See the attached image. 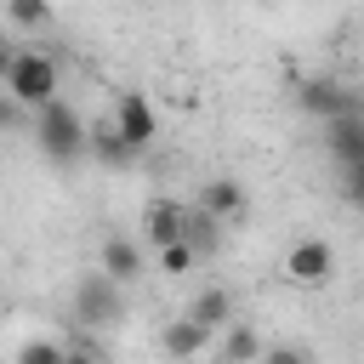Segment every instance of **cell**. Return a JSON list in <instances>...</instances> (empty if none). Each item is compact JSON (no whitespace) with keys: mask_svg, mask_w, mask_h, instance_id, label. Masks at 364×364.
<instances>
[{"mask_svg":"<svg viewBox=\"0 0 364 364\" xmlns=\"http://www.w3.org/2000/svg\"><path fill=\"white\" fill-rule=\"evenodd\" d=\"M28 131H34V142H40V154L51 165H80L85 159V119H80V108L68 97H51L46 108H34Z\"/></svg>","mask_w":364,"mask_h":364,"instance_id":"obj_1","label":"cell"},{"mask_svg":"<svg viewBox=\"0 0 364 364\" xmlns=\"http://www.w3.org/2000/svg\"><path fill=\"white\" fill-rule=\"evenodd\" d=\"M0 91H11L28 114L34 108H46L51 97H63L57 91V57L51 51H40V46H17V63H11V74H6V85Z\"/></svg>","mask_w":364,"mask_h":364,"instance_id":"obj_2","label":"cell"},{"mask_svg":"<svg viewBox=\"0 0 364 364\" xmlns=\"http://www.w3.org/2000/svg\"><path fill=\"white\" fill-rule=\"evenodd\" d=\"M119 318H125V284L108 279L102 267L80 273V284H74V324H85V330H114Z\"/></svg>","mask_w":364,"mask_h":364,"instance_id":"obj_3","label":"cell"},{"mask_svg":"<svg viewBox=\"0 0 364 364\" xmlns=\"http://www.w3.org/2000/svg\"><path fill=\"white\" fill-rule=\"evenodd\" d=\"M284 279H290L296 290H324V284L336 279V245L318 239V233L290 239V250H284Z\"/></svg>","mask_w":364,"mask_h":364,"instance_id":"obj_4","label":"cell"},{"mask_svg":"<svg viewBox=\"0 0 364 364\" xmlns=\"http://www.w3.org/2000/svg\"><path fill=\"white\" fill-rule=\"evenodd\" d=\"M296 108H301L307 119L330 125V119H341V114H358V108H364V97H358L353 85H341L336 74H313V80H301V85H296Z\"/></svg>","mask_w":364,"mask_h":364,"instance_id":"obj_5","label":"cell"},{"mask_svg":"<svg viewBox=\"0 0 364 364\" xmlns=\"http://www.w3.org/2000/svg\"><path fill=\"white\" fill-rule=\"evenodd\" d=\"M114 125H119V136L142 154V148H154V136H159V114H154V102L142 97V91H119L114 97Z\"/></svg>","mask_w":364,"mask_h":364,"instance_id":"obj_6","label":"cell"},{"mask_svg":"<svg viewBox=\"0 0 364 364\" xmlns=\"http://www.w3.org/2000/svg\"><path fill=\"white\" fill-rule=\"evenodd\" d=\"M85 159L102 165V171H131V165H136V148L119 136L114 114H97V119L85 125Z\"/></svg>","mask_w":364,"mask_h":364,"instance_id":"obj_7","label":"cell"},{"mask_svg":"<svg viewBox=\"0 0 364 364\" xmlns=\"http://www.w3.org/2000/svg\"><path fill=\"white\" fill-rule=\"evenodd\" d=\"M193 210H205V216H216L222 228H233V222H245L250 193H245V182H239V176H210V182L199 188V205H193Z\"/></svg>","mask_w":364,"mask_h":364,"instance_id":"obj_8","label":"cell"},{"mask_svg":"<svg viewBox=\"0 0 364 364\" xmlns=\"http://www.w3.org/2000/svg\"><path fill=\"white\" fill-rule=\"evenodd\" d=\"M188 216H193V205H182V199H154V205L142 210V239H148L154 250H165V245L188 239Z\"/></svg>","mask_w":364,"mask_h":364,"instance_id":"obj_9","label":"cell"},{"mask_svg":"<svg viewBox=\"0 0 364 364\" xmlns=\"http://www.w3.org/2000/svg\"><path fill=\"white\" fill-rule=\"evenodd\" d=\"M205 347H216V336H210V330H205L199 318H188V313L165 318V330H159V353H165V358L188 364V358H199Z\"/></svg>","mask_w":364,"mask_h":364,"instance_id":"obj_10","label":"cell"},{"mask_svg":"<svg viewBox=\"0 0 364 364\" xmlns=\"http://www.w3.org/2000/svg\"><path fill=\"white\" fill-rule=\"evenodd\" d=\"M182 313H188V318H199L210 336H222L228 324H239V296H233L228 284H205V290H199Z\"/></svg>","mask_w":364,"mask_h":364,"instance_id":"obj_11","label":"cell"},{"mask_svg":"<svg viewBox=\"0 0 364 364\" xmlns=\"http://www.w3.org/2000/svg\"><path fill=\"white\" fill-rule=\"evenodd\" d=\"M324 131V154L347 171V165H364V108L358 114H341V119H330V125H318Z\"/></svg>","mask_w":364,"mask_h":364,"instance_id":"obj_12","label":"cell"},{"mask_svg":"<svg viewBox=\"0 0 364 364\" xmlns=\"http://www.w3.org/2000/svg\"><path fill=\"white\" fill-rule=\"evenodd\" d=\"M97 267H102L108 279H119V284H136V279H142V245L125 239V233H108L102 250H97Z\"/></svg>","mask_w":364,"mask_h":364,"instance_id":"obj_13","label":"cell"},{"mask_svg":"<svg viewBox=\"0 0 364 364\" xmlns=\"http://www.w3.org/2000/svg\"><path fill=\"white\" fill-rule=\"evenodd\" d=\"M262 353H267V347H262V336H256L245 318L216 336V364H262Z\"/></svg>","mask_w":364,"mask_h":364,"instance_id":"obj_14","label":"cell"},{"mask_svg":"<svg viewBox=\"0 0 364 364\" xmlns=\"http://www.w3.org/2000/svg\"><path fill=\"white\" fill-rule=\"evenodd\" d=\"M51 0H6V23L11 28H23V34H46L51 28Z\"/></svg>","mask_w":364,"mask_h":364,"instance_id":"obj_15","label":"cell"},{"mask_svg":"<svg viewBox=\"0 0 364 364\" xmlns=\"http://www.w3.org/2000/svg\"><path fill=\"white\" fill-rule=\"evenodd\" d=\"M222 239H228V228H222L216 216H205V210H193V216H188V245L199 250V262H210V256L222 250Z\"/></svg>","mask_w":364,"mask_h":364,"instance_id":"obj_16","label":"cell"},{"mask_svg":"<svg viewBox=\"0 0 364 364\" xmlns=\"http://www.w3.org/2000/svg\"><path fill=\"white\" fill-rule=\"evenodd\" d=\"M154 262H159V273H171V279H182V273H193V267H199V250H193L188 239H176V245H165V250H154Z\"/></svg>","mask_w":364,"mask_h":364,"instance_id":"obj_17","label":"cell"},{"mask_svg":"<svg viewBox=\"0 0 364 364\" xmlns=\"http://www.w3.org/2000/svg\"><path fill=\"white\" fill-rule=\"evenodd\" d=\"M17 364H63V347H57V341H46V336H34V341H23V347H17Z\"/></svg>","mask_w":364,"mask_h":364,"instance_id":"obj_18","label":"cell"},{"mask_svg":"<svg viewBox=\"0 0 364 364\" xmlns=\"http://www.w3.org/2000/svg\"><path fill=\"white\" fill-rule=\"evenodd\" d=\"M23 125H34V114H28L11 91H0V131H23Z\"/></svg>","mask_w":364,"mask_h":364,"instance_id":"obj_19","label":"cell"},{"mask_svg":"<svg viewBox=\"0 0 364 364\" xmlns=\"http://www.w3.org/2000/svg\"><path fill=\"white\" fill-rule=\"evenodd\" d=\"M262 364H318L307 347H290V341H279V347H267L262 353Z\"/></svg>","mask_w":364,"mask_h":364,"instance_id":"obj_20","label":"cell"},{"mask_svg":"<svg viewBox=\"0 0 364 364\" xmlns=\"http://www.w3.org/2000/svg\"><path fill=\"white\" fill-rule=\"evenodd\" d=\"M341 199H347L353 210H364V165H347V171H341Z\"/></svg>","mask_w":364,"mask_h":364,"instance_id":"obj_21","label":"cell"},{"mask_svg":"<svg viewBox=\"0 0 364 364\" xmlns=\"http://www.w3.org/2000/svg\"><path fill=\"white\" fill-rule=\"evenodd\" d=\"M63 364H102V353L80 341V347H63Z\"/></svg>","mask_w":364,"mask_h":364,"instance_id":"obj_22","label":"cell"},{"mask_svg":"<svg viewBox=\"0 0 364 364\" xmlns=\"http://www.w3.org/2000/svg\"><path fill=\"white\" fill-rule=\"evenodd\" d=\"M11 63H17V46L0 34V85H6V74H11Z\"/></svg>","mask_w":364,"mask_h":364,"instance_id":"obj_23","label":"cell"}]
</instances>
